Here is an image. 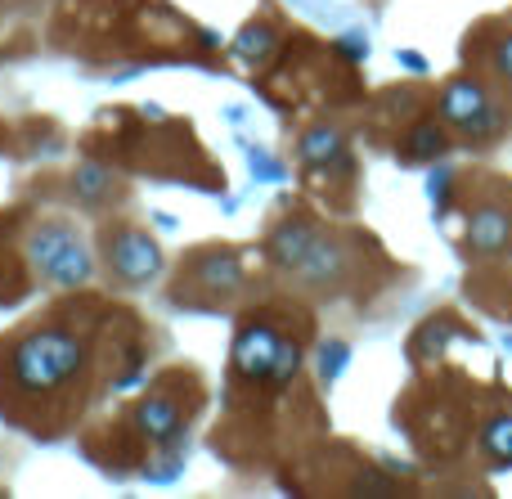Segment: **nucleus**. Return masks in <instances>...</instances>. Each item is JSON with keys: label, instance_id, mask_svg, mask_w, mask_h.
<instances>
[{"label": "nucleus", "instance_id": "nucleus-1", "mask_svg": "<svg viewBox=\"0 0 512 499\" xmlns=\"http://www.w3.org/2000/svg\"><path fill=\"white\" fill-rule=\"evenodd\" d=\"M86 365V342L72 338L68 329H36L9 356V378L23 392H59L77 369Z\"/></svg>", "mask_w": 512, "mask_h": 499}, {"label": "nucleus", "instance_id": "nucleus-2", "mask_svg": "<svg viewBox=\"0 0 512 499\" xmlns=\"http://www.w3.org/2000/svg\"><path fill=\"white\" fill-rule=\"evenodd\" d=\"M27 261H32L45 284H54V288H81L95 275V261H90L81 234L63 221L41 225V230L27 239Z\"/></svg>", "mask_w": 512, "mask_h": 499}, {"label": "nucleus", "instance_id": "nucleus-3", "mask_svg": "<svg viewBox=\"0 0 512 499\" xmlns=\"http://www.w3.org/2000/svg\"><path fill=\"white\" fill-rule=\"evenodd\" d=\"M441 117L454 131L472 135V140H490V135L504 126V113L490 104V95L477 81H450L441 95Z\"/></svg>", "mask_w": 512, "mask_h": 499}, {"label": "nucleus", "instance_id": "nucleus-4", "mask_svg": "<svg viewBox=\"0 0 512 499\" xmlns=\"http://www.w3.org/2000/svg\"><path fill=\"white\" fill-rule=\"evenodd\" d=\"M108 270L122 284H144V279H153L162 270V252L144 230H117L108 239Z\"/></svg>", "mask_w": 512, "mask_h": 499}, {"label": "nucleus", "instance_id": "nucleus-5", "mask_svg": "<svg viewBox=\"0 0 512 499\" xmlns=\"http://www.w3.org/2000/svg\"><path fill=\"white\" fill-rule=\"evenodd\" d=\"M279 342L283 338L270 324H248V329H239V338H234V369H239L243 378H252V383H265Z\"/></svg>", "mask_w": 512, "mask_h": 499}, {"label": "nucleus", "instance_id": "nucleus-6", "mask_svg": "<svg viewBox=\"0 0 512 499\" xmlns=\"http://www.w3.org/2000/svg\"><path fill=\"white\" fill-rule=\"evenodd\" d=\"M512 243V216L504 207H477L468 216V248L481 257H495Z\"/></svg>", "mask_w": 512, "mask_h": 499}, {"label": "nucleus", "instance_id": "nucleus-7", "mask_svg": "<svg viewBox=\"0 0 512 499\" xmlns=\"http://www.w3.org/2000/svg\"><path fill=\"white\" fill-rule=\"evenodd\" d=\"M342 270H346L342 248H337V243L328 239V234H315L310 252L301 257V266L292 270V275L306 279V284H315V288H328V284H337V279H342Z\"/></svg>", "mask_w": 512, "mask_h": 499}, {"label": "nucleus", "instance_id": "nucleus-8", "mask_svg": "<svg viewBox=\"0 0 512 499\" xmlns=\"http://www.w3.org/2000/svg\"><path fill=\"white\" fill-rule=\"evenodd\" d=\"M315 225L310 221H283V225H274V234H270V261L274 266H283V270H297L301 266V257L310 252V243H315Z\"/></svg>", "mask_w": 512, "mask_h": 499}, {"label": "nucleus", "instance_id": "nucleus-9", "mask_svg": "<svg viewBox=\"0 0 512 499\" xmlns=\"http://www.w3.org/2000/svg\"><path fill=\"white\" fill-rule=\"evenodd\" d=\"M135 423H140V432L153 441V446H167V441L180 432V405L167 401V396H149V401L135 410Z\"/></svg>", "mask_w": 512, "mask_h": 499}, {"label": "nucleus", "instance_id": "nucleus-10", "mask_svg": "<svg viewBox=\"0 0 512 499\" xmlns=\"http://www.w3.org/2000/svg\"><path fill=\"white\" fill-rule=\"evenodd\" d=\"M194 275H198V284L207 288V293H234L239 288V279H243V261L239 257H203L194 266Z\"/></svg>", "mask_w": 512, "mask_h": 499}, {"label": "nucleus", "instance_id": "nucleus-11", "mask_svg": "<svg viewBox=\"0 0 512 499\" xmlns=\"http://www.w3.org/2000/svg\"><path fill=\"white\" fill-rule=\"evenodd\" d=\"M301 162H306V167H328V162L333 158H342V131H337V126H310L306 135H301Z\"/></svg>", "mask_w": 512, "mask_h": 499}, {"label": "nucleus", "instance_id": "nucleus-12", "mask_svg": "<svg viewBox=\"0 0 512 499\" xmlns=\"http://www.w3.org/2000/svg\"><path fill=\"white\" fill-rule=\"evenodd\" d=\"M274 45H279V36H274L265 23H252V27H243V32L234 36V54H239L243 63H252V68H261V63H270Z\"/></svg>", "mask_w": 512, "mask_h": 499}, {"label": "nucleus", "instance_id": "nucleus-13", "mask_svg": "<svg viewBox=\"0 0 512 499\" xmlns=\"http://www.w3.org/2000/svg\"><path fill=\"white\" fill-rule=\"evenodd\" d=\"M481 446H486V455L495 459L499 468L512 464V414H499V419L486 423V432H481Z\"/></svg>", "mask_w": 512, "mask_h": 499}, {"label": "nucleus", "instance_id": "nucleus-14", "mask_svg": "<svg viewBox=\"0 0 512 499\" xmlns=\"http://www.w3.org/2000/svg\"><path fill=\"white\" fill-rule=\"evenodd\" d=\"M72 185H77V194L86 198V203H99V198L113 194V171H104L99 162H81Z\"/></svg>", "mask_w": 512, "mask_h": 499}, {"label": "nucleus", "instance_id": "nucleus-15", "mask_svg": "<svg viewBox=\"0 0 512 499\" xmlns=\"http://www.w3.org/2000/svg\"><path fill=\"white\" fill-rule=\"evenodd\" d=\"M297 369H301V347H297V342H279V351H274V365H270V374H265V383H270V387H288L292 378H297Z\"/></svg>", "mask_w": 512, "mask_h": 499}, {"label": "nucleus", "instance_id": "nucleus-16", "mask_svg": "<svg viewBox=\"0 0 512 499\" xmlns=\"http://www.w3.org/2000/svg\"><path fill=\"white\" fill-rule=\"evenodd\" d=\"M409 153H414V158H441L445 153V131L436 122L414 126V135H409Z\"/></svg>", "mask_w": 512, "mask_h": 499}, {"label": "nucleus", "instance_id": "nucleus-17", "mask_svg": "<svg viewBox=\"0 0 512 499\" xmlns=\"http://www.w3.org/2000/svg\"><path fill=\"white\" fill-rule=\"evenodd\" d=\"M346 365H351V347H346V342H328V347L319 351V374H324V383H333Z\"/></svg>", "mask_w": 512, "mask_h": 499}, {"label": "nucleus", "instance_id": "nucleus-18", "mask_svg": "<svg viewBox=\"0 0 512 499\" xmlns=\"http://www.w3.org/2000/svg\"><path fill=\"white\" fill-rule=\"evenodd\" d=\"M252 176H261V180H283V167L270 158L265 149H252Z\"/></svg>", "mask_w": 512, "mask_h": 499}, {"label": "nucleus", "instance_id": "nucleus-19", "mask_svg": "<svg viewBox=\"0 0 512 499\" xmlns=\"http://www.w3.org/2000/svg\"><path fill=\"white\" fill-rule=\"evenodd\" d=\"M495 72L512 81V32L504 36V41H499V50H495Z\"/></svg>", "mask_w": 512, "mask_h": 499}, {"label": "nucleus", "instance_id": "nucleus-20", "mask_svg": "<svg viewBox=\"0 0 512 499\" xmlns=\"http://www.w3.org/2000/svg\"><path fill=\"white\" fill-rule=\"evenodd\" d=\"M342 50L351 54V59H364V54H369V41H364V36H342Z\"/></svg>", "mask_w": 512, "mask_h": 499}, {"label": "nucleus", "instance_id": "nucleus-21", "mask_svg": "<svg viewBox=\"0 0 512 499\" xmlns=\"http://www.w3.org/2000/svg\"><path fill=\"white\" fill-rule=\"evenodd\" d=\"M400 63H405V68H414V72H427L423 54H409V50H400Z\"/></svg>", "mask_w": 512, "mask_h": 499}, {"label": "nucleus", "instance_id": "nucleus-22", "mask_svg": "<svg viewBox=\"0 0 512 499\" xmlns=\"http://www.w3.org/2000/svg\"><path fill=\"white\" fill-rule=\"evenodd\" d=\"M508 347H512V338H508Z\"/></svg>", "mask_w": 512, "mask_h": 499}]
</instances>
